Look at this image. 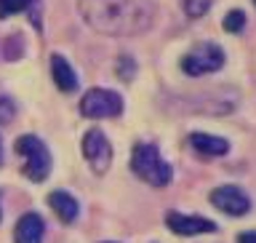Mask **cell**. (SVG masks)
<instances>
[{"label":"cell","mask_w":256,"mask_h":243,"mask_svg":"<svg viewBox=\"0 0 256 243\" xmlns=\"http://www.w3.org/2000/svg\"><path fill=\"white\" fill-rule=\"evenodd\" d=\"M78 14L91 30L112 38L142 35L155 24L150 0H78Z\"/></svg>","instance_id":"1"},{"label":"cell","mask_w":256,"mask_h":243,"mask_svg":"<svg viewBox=\"0 0 256 243\" xmlns=\"http://www.w3.org/2000/svg\"><path fill=\"white\" fill-rule=\"evenodd\" d=\"M131 171L147 184H152V187H166V184L174 179V168L160 158L155 144H147V142H139L134 147Z\"/></svg>","instance_id":"2"},{"label":"cell","mask_w":256,"mask_h":243,"mask_svg":"<svg viewBox=\"0 0 256 243\" xmlns=\"http://www.w3.org/2000/svg\"><path fill=\"white\" fill-rule=\"evenodd\" d=\"M16 155L24 158V176H27L30 182H46L48 174H51V152H48L46 142L38 139V136L32 134H24L16 139Z\"/></svg>","instance_id":"3"},{"label":"cell","mask_w":256,"mask_h":243,"mask_svg":"<svg viewBox=\"0 0 256 243\" xmlns=\"http://www.w3.org/2000/svg\"><path fill=\"white\" fill-rule=\"evenodd\" d=\"M80 112L86 118H118L123 112V96L118 91H110V88H91L83 102H80Z\"/></svg>","instance_id":"4"},{"label":"cell","mask_w":256,"mask_h":243,"mask_svg":"<svg viewBox=\"0 0 256 243\" xmlns=\"http://www.w3.org/2000/svg\"><path fill=\"white\" fill-rule=\"evenodd\" d=\"M222 64H224V51L216 43H198L190 54L182 56V70L192 78L222 70Z\"/></svg>","instance_id":"5"},{"label":"cell","mask_w":256,"mask_h":243,"mask_svg":"<svg viewBox=\"0 0 256 243\" xmlns=\"http://www.w3.org/2000/svg\"><path fill=\"white\" fill-rule=\"evenodd\" d=\"M83 155L88 160V166L94 168V174H107L112 163V144L99 128H91L83 136Z\"/></svg>","instance_id":"6"},{"label":"cell","mask_w":256,"mask_h":243,"mask_svg":"<svg viewBox=\"0 0 256 243\" xmlns=\"http://www.w3.org/2000/svg\"><path fill=\"white\" fill-rule=\"evenodd\" d=\"M208 200H211L219 211L230 214V216H246L248 211H251V198H248L240 187H235V184L216 187L211 195H208Z\"/></svg>","instance_id":"7"},{"label":"cell","mask_w":256,"mask_h":243,"mask_svg":"<svg viewBox=\"0 0 256 243\" xmlns=\"http://www.w3.org/2000/svg\"><path fill=\"white\" fill-rule=\"evenodd\" d=\"M166 224H168V230L176 232V235H203V232L216 230V222L195 216V214H179V211H168Z\"/></svg>","instance_id":"8"},{"label":"cell","mask_w":256,"mask_h":243,"mask_svg":"<svg viewBox=\"0 0 256 243\" xmlns=\"http://www.w3.org/2000/svg\"><path fill=\"white\" fill-rule=\"evenodd\" d=\"M43 235H46V222L40 214L30 211L16 222V232H14L16 243H43Z\"/></svg>","instance_id":"9"},{"label":"cell","mask_w":256,"mask_h":243,"mask_svg":"<svg viewBox=\"0 0 256 243\" xmlns=\"http://www.w3.org/2000/svg\"><path fill=\"white\" fill-rule=\"evenodd\" d=\"M190 144L198 155H206V158H222L230 152V142L222 139V136H211V134H192Z\"/></svg>","instance_id":"10"},{"label":"cell","mask_w":256,"mask_h":243,"mask_svg":"<svg viewBox=\"0 0 256 243\" xmlns=\"http://www.w3.org/2000/svg\"><path fill=\"white\" fill-rule=\"evenodd\" d=\"M51 75H54V83L59 86V91H64V94H72L78 88L75 70L70 67V62L64 59L62 54H54L51 56Z\"/></svg>","instance_id":"11"},{"label":"cell","mask_w":256,"mask_h":243,"mask_svg":"<svg viewBox=\"0 0 256 243\" xmlns=\"http://www.w3.org/2000/svg\"><path fill=\"white\" fill-rule=\"evenodd\" d=\"M48 206L56 211V216H59L62 222H75L78 219V214H80V206H78V200L70 195V192H64V190H56L48 195Z\"/></svg>","instance_id":"12"},{"label":"cell","mask_w":256,"mask_h":243,"mask_svg":"<svg viewBox=\"0 0 256 243\" xmlns=\"http://www.w3.org/2000/svg\"><path fill=\"white\" fill-rule=\"evenodd\" d=\"M19 11H30L32 24L40 30V0H0V16H11Z\"/></svg>","instance_id":"13"},{"label":"cell","mask_w":256,"mask_h":243,"mask_svg":"<svg viewBox=\"0 0 256 243\" xmlns=\"http://www.w3.org/2000/svg\"><path fill=\"white\" fill-rule=\"evenodd\" d=\"M246 27V14L243 11H230L224 16V30L227 32H243Z\"/></svg>","instance_id":"14"},{"label":"cell","mask_w":256,"mask_h":243,"mask_svg":"<svg viewBox=\"0 0 256 243\" xmlns=\"http://www.w3.org/2000/svg\"><path fill=\"white\" fill-rule=\"evenodd\" d=\"M208 8H211V0H184V11H187V16H192V19L203 16Z\"/></svg>","instance_id":"15"},{"label":"cell","mask_w":256,"mask_h":243,"mask_svg":"<svg viewBox=\"0 0 256 243\" xmlns=\"http://www.w3.org/2000/svg\"><path fill=\"white\" fill-rule=\"evenodd\" d=\"M14 115H16V104H14V99H8V96H0V126L11 123Z\"/></svg>","instance_id":"16"},{"label":"cell","mask_w":256,"mask_h":243,"mask_svg":"<svg viewBox=\"0 0 256 243\" xmlns=\"http://www.w3.org/2000/svg\"><path fill=\"white\" fill-rule=\"evenodd\" d=\"M238 243H256V230H248V232H240Z\"/></svg>","instance_id":"17"},{"label":"cell","mask_w":256,"mask_h":243,"mask_svg":"<svg viewBox=\"0 0 256 243\" xmlns=\"http://www.w3.org/2000/svg\"><path fill=\"white\" fill-rule=\"evenodd\" d=\"M0 166H3V142H0Z\"/></svg>","instance_id":"18"},{"label":"cell","mask_w":256,"mask_h":243,"mask_svg":"<svg viewBox=\"0 0 256 243\" xmlns=\"http://www.w3.org/2000/svg\"><path fill=\"white\" fill-rule=\"evenodd\" d=\"M0 216H3V214H0Z\"/></svg>","instance_id":"19"},{"label":"cell","mask_w":256,"mask_h":243,"mask_svg":"<svg viewBox=\"0 0 256 243\" xmlns=\"http://www.w3.org/2000/svg\"><path fill=\"white\" fill-rule=\"evenodd\" d=\"M254 3H256V0H254Z\"/></svg>","instance_id":"20"}]
</instances>
